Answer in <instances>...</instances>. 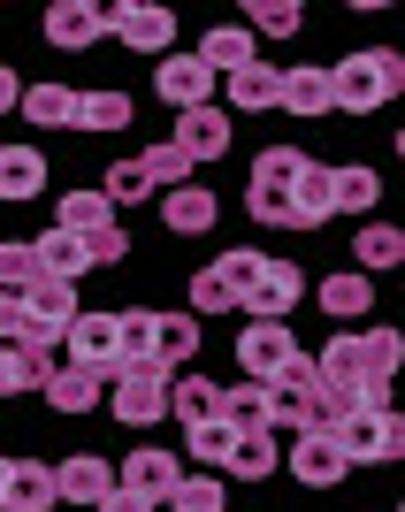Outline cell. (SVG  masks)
I'll use <instances>...</instances> for the list:
<instances>
[{
  "label": "cell",
  "mask_w": 405,
  "mask_h": 512,
  "mask_svg": "<svg viewBox=\"0 0 405 512\" xmlns=\"http://www.w3.org/2000/svg\"><path fill=\"white\" fill-rule=\"evenodd\" d=\"M405 85V62L390 54V46H367V54H344L337 69H329V107H344V115H375V107H390Z\"/></svg>",
  "instance_id": "cell-1"
},
{
  "label": "cell",
  "mask_w": 405,
  "mask_h": 512,
  "mask_svg": "<svg viewBox=\"0 0 405 512\" xmlns=\"http://www.w3.org/2000/svg\"><path fill=\"white\" fill-rule=\"evenodd\" d=\"M306 161H314L306 146H260L253 176H245V207H253V222H276V230H291V192H299Z\"/></svg>",
  "instance_id": "cell-2"
},
{
  "label": "cell",
  "mask_w": 405,
  "mask_h": 512,
  "mask_svg": "<svg viewBox=\"0 0 405 512\" xmlns=\"http://www.w3.org/2000/svg\"><path fill=\"white\" fill-rule=\"evenodd\" d=\"M329 444L344 451V467H390L405 451V421L383 413V406H352L337 428H329Z\"/></svg>",
  "instance_id": "cell-3"
},
{
  "label": "cell",
  "mask_w": 405,
  "mask_h": 512,
  "mask_svg": "<svg viewBox=\"0 0 405 512\" xmlns=\"http://www.w3.org/2000/svg\"><path fill=\"white\" fill-rule=\"evenodd\" d=\"M169 367L153 360V367H115L107 375V413L123 428H153V421H169Z\"/></svg>",
  "instance_id": "cell-4"
},
{
  "label": "cell",
  "mask_w": 405,
  "mask_h": 512,
  "mask_svg": "<svg viewBox=\"0 0 405 512\" xmlns=\"http://www.w3.org/2000/svg\"><path fill=\"white\" fill-rule=\"evenodd\" d=\"M291 360H299V337H291L283 321H245V337H237V367H245V383L268 390Z\"/></svg>",
  "instance_id": "cell-5"
},
{
  "label": "cell",
  "mask_w": 405,
  "mask_h": 512,
  "mask_svg": "<svg viewBox=\"0 0 405 512\" xmlns=\"http://www.w3.org/2000/svg\"><path fill=\"white\" fill-rule=\"evenodd\" d=\"M306 299V268H291V260H260V276L245 283V321H283L291 306Z\"/></svg>",
  "instance_id": "cell-6"
},
{
  "label": "cell",
  "mask_w": 405,
  "mask_h": 512,
  "mask_svg": "<svg viewBox=\"0 0 405 512\" xmlns=\"http://www.w3.org/2000/svg\"><path fill=\"white\" fill-rule=\"evenodd\" d=\"M107 31H115L123 46H138V54H169L176 16H169V8H153V0H115V8H107Z\"/></svg>",
  "instance_id": "cell-7"
},
{
  "label": "cell",
  "mask_w": 405,
  "mask_h": 512,
  "mask_svg": "<svg viewBox=\"0 0 405 512\" xmlns=\"http://www.w3.org/2000/svg\"><path fill=\"white\" fill-rule=\"evenodd\" d=\"M169 146L184 153L192 169H199V161H222V153H230V107H184Z\"/></svg>",
  "instance_id": "cell-8"
},
{
  "label": "cell",
  "mask_w": 405,
  "mask_h": 512,
  "mask_svg": "<svg viewBox=\"0 0 405 512\" xmlns=\"http://www.w3.org/2000/svg\"><path fill=\"white\" fill-rule=\"evenodd\" d=\"M115 482H123V490H138L146 505H169V490L184 482V459H176V451H153V444H138V451L123 459V467H115Z\"/></svg>",
  "instance_id": "cell-9"
},
{
  "label": "cell",
  "mask_w": 405,
  "mask_h": 512,
  "mask_svg": "<svg viewBox=\"0 0 405 512\" xmlns=\"http://www.w3.org/2000/svg\"><path fill=\"white\" fill-rule=\"evenodd\" d=\"M115 490V459H100V451H69V459H54V497H69V505H100V497Z\"/></svg>",
  "instance_id": "cell-10"
},
{
  "label": "cell",
  "mask_w": 405,
  "mask_h": 512,
  "mask_svg": "<svg viewBox=\"0 0 405 512\" xmlns=\"http://www.w3.org/2000/svg\"><path fill=\"white\" fill-rule=\"evenodd\" d=\"M46 39L62 46V54H85V46L107 39V8L100 0H54L46 8Z\"/></svg>",
  "instance_id": "cell-11"
},
{
  "label": "cell",
  "mask_w": 405,
  "mask_h": 512,
  "mask_svg": "<svg viewBox=\"0 0 405 512\" xmlns=\"http://www.w3.org/2000/svg\"><path fill=\"white\" fill-rule=\"evenodd\" d=\"M153 92L184 115V107H214V77L199 69V54H161V69H153Z\"/></svg>",
  "instance_id": "cell-12"
},
{
  "label": "cell",
  "mask_w": 405,
  "mask_h": 512,
  "mask_svg": "<svg viewBox=\"0 0 405 512\" xmlns=\"http://www.w3.org/2000/svg\"><path fill=\"white\" fill-rule=\"evenodd\" d=\"M283 467H291V482H306V490H337L344 474H352L329 436H291V459H283Z\"/></svg>",
  "instance_id": "cell-13"
},
{
  "label": "cell",
  "mask_w": 405,
  "mask_h": 512,
  "mask_svg": "<svg viewBox=\"0 0 405 512\" xmlns=\"http://www.w3.org/2000/svg\"><path fill=\"white\" fill-rule=\"evenodd\" d=\"M69 367H92V375H115V314H77L69 321Z\"/></svg>",
  "instance_id": "cell-14"
},
{
  "label": "cell",
  "mask_w": 405,
  "mask_h": 512,
  "mask_svg": "<svg viewBox=\"0 0 405 512\" xmlns=\"http://www.w3.org/2000/svg\"><path fill=\"white\" fill-rule=\"evenodd\" d=\"M245 62H260V46H253V31H245V23H214L207 39H199V69H207L214 85H222V77H237Z\"/></svg>",
  "instance_id": "cell-15"
},
{
  "label": "cell",
  "mask_w": 405,
  "mask_h": 512,
  "mask_svg": "<svg viewBox=\"0 0 405 512\" xmlns=\"http://www.w3.org/2000/svg\"><path fill=\"white\" fill-rule=\"evenodd\" d=\"M314 383H321V390H337V398H352V406H360V390H367L360 337H329V344H321V360H314Z\"/></svg>",
  "instance_id": "cell-16"
},
{
  "label": "cell",
  "mask_w": 405,
  "mask_h": 512,
  "mask_svg": "<svg viewBox=\"0 0 405 512\" xmlns=\"http://www.w3.org/2000/svg\"><path fill=\"white\" fill-rule=\"evenodd\" d=\"M54 505H62V497H54V459H16L0 512H54Z\"/></svg>",
  "instance_id": "cell-17"
},
{
  "label": "cell",
  "mask_w": 405,
  "mask_h": 512,
  "mask_svg": "<svg viewBox=\"0 0 405 512\" xmlns=\"http://www.w3.org/2000/svg\"><path fill=\"white\" fill-rule=\"evenodd\" d=\"M161 222H169L176 237H199L222 222V199L207 192V184H184V192H161Z\"/></svg>",
  "instance_id": "cell-18"
},
{
  "label": "cell",
  "mask_w": 405,
  "mask_h": 512,
  "mask_svg": "<svg viewBox=\"0 0 405 512\" xmlns=\"http://www.w3.org/2000/svg\"><path fill=\"white\" fill-rule=\"evenodd\" d=\"M31 253H39V276H54V283H77V276L92 268V260H85V237H77V230H62V222L31 237Z\"/></svg>",
  "instance_id": "cell-19"
},
{
  "label": "cell",
  "mask_w": 405,
  "mask_h": 512,
  "mask_svg": "<svg viewBox=\"0 0 405 512\" xmlns=\"http://www.w3.org/2000/svg\"><path fill=\"white\" fill-rule=\"evenodd\" d=\"M46 406H54V413L107 406V375H92V367H54V375H46Z\"/></svg>",
  "instance_id": "cell-20"
},
{
  "label": "cell",
  "mask_w": 405,
  "mask_h": 512,
  "mask_svg": "<svg viewBox=\"0 0 405 512\" xmlns=\"http://www.w3.org/2000/svg\"><path fill=\"white\" fill-rule=\"evenodd\" d=\"M360 367H367V390H390L405 367V337L398 329H360ZM360 390V398H367Z\"/></svg>",
  "instance_id": "cell-21"
},
{
  "label": "cell",
  "mask_w": 405,
  "mask_h": 512,
  "mask_svg": "<svg viewBox=\"0 0 405 512\" xmlns=\"http://www.w3.org/2000/svg\"><path fill=\"white\" fill-rule=\"evenodd\" d=\"M46 192V153L39 146H0V199H39Z\"/></svg>",
  "instance_id": "cell-22"
},
{
  "label": "cell",
  "mask_w": 405,
  "mask_h": 512,
  "mask_svg": "<svg viewBox=\"0 0 405 512\" xmlns=\"http://www.w3.org/2000/svg\"><path fill=\"white\" fill-rule=\"evenodd\" d=\"M352 260H360V276L375 283L383 268H398V260H405V230H398V222H367V230L352 237Z\"/></svg>",
  "instance_id": "cell-23"
},
{
  "label": "cell",
  "mask_w": 405,
  "mask_h": 512,
  "mask_svg": "<svg viewBox=\"0 0 405 512\" xmlns=\"http://www.w3.org/2000/svg\"><path fill=\"white\" fill-rule=\"evenodd\" d=\"M222 85H230V107L268 115V107H276V92H283V69H276V62H245L237 77H222Z\"/></svg>",
  "instance_id": "cell-24"
},
{
  "label": "cell",
  "mask_w": 405,
  "mask_h": 512,
  "mask_svg": "<svg viewBox=\"0 0 405 512\" xmlns=\"http://www.w3.org/2000/svg\"><path fill=\"white\" fill-rule=\"evenodd\" d=\"M23 123H39V130H77V92L69 85H23Z\"/></svg>",
  "instance_id": "cell-25"
},
{
  "label": "cell",
  "mask_w": 405,
  "mask_h": 512,
  "mask_svg": "<svg viewBox=\"0 0 405 512\" xmlns=\"http://www.w3.org/2000/svg\"><path fill=\"white\" fill-rule=\"evenodd\" d=\"M230 444H237L230 421H199V428H184V451H176V459H192V474H222Z\"/></svg>",
  "instance_id": "cell-26"
},
{
  "label": "cell",
  "mask_w": 405,
  "mask_h": 512,
  "mask_svg": "<svg viewBox=\"0 0 405 512\" xmlns=\"http://www.w3.org/2000/svg\"><path fill=\"white\" fill-rule=\"evenodd\" d=\"M115 367H153V306L115 314Z\"/></svg>",
  "instance_id": "cell-27"
},
{
  "label": "cell",
  "mask_w": 405,
  "mask_h": 512,
  "mask_svg": "<svg viewBox=\"0 0 405 512\" xmlns=\"http://www.w3.org/2000/svg\"><path fill=\"white\" fill-rule=\"evenodd\" d=\"M169 413H176L184 428L222 421V383H207V375H184V383H169Z\"/></svg>",
  "instance_id": "cell-28"
},
{
  "label": "cell",
  "mask_w": 405,
  "mask_h": 512,
  "mask_svg": "<svg viewBox=\"0 0 405 512\" xmlns=\"http://www.w3.org/2000/svg\"><path fill=\"white\" fill-rule=\"evenodd\" d=\"M46 375H54V352H23V344H8V352H0V398L46 390Z\"/></svg>",
  "instance_id": "cell-29"
},
{
  "label": "cell",
  "mask_w": 405,
  "mask_h": 512,
  "mask_svg": "<svg viewBox=\"0 0 405 512\" xmlns=\"http://www.w3.org/2000/svg\"><path fill=\"white\" fill-rule=\"evenodd\" d=\"M192 352H199V321H192V314H153V360L176 375Z\"/></svg>",
  "instance_id": "cell-30"
},
{
  "label": "cell",
  "mask_w": 405,
  "mask_h": 512,
  "mask_svg": "<svg viewBox=\"0 0 405 512\" xmlns=\"http://www.w3.org/2000/svg\"><path fill=\"white\" fill-rule=\"evenodd\" d=\"M276 467H283V444H276V436H237L230 459H222V474H237V482H268Z\"/></svg>",
  "instance_id": "cell-31"
},
{
  "label": "cell",
  "mask_w": 405,
  "mask_h": 512,
  "mask_svg": "<svg viewBox=\"0 0 405 512\" xmlns=\"http://www.w3.org/2000/svg\"><path fill=\"white\" fill-rule=\"evenodd\" d=\"M375 199H383V176L375 169H360V161H352V169H329V207L337 214H367Z\"/></svg>",
  "instance_id": "cell-32"
},
{
  "label": "cell",
  "mask_w": 405,
  "mask_h": 512,
  "mask_svg": "<svg viewBox=\"0 0 405 512\" xmlns=\"http://www.w3.org/2000/svg\"><path fill=\"white\" fill-rule=\"evenodd\" d=\"M329 169L321 161H306V176H299V192H291V230H321L329 222Z\"/></svg>",
  "instance_id": "cell-33"
},
{
  "label": "cell",
  "mask_w": 405,
  "mask_h": 512,
  "mask_svg": "<svg viewBox=\"0 0 405 512\" xmlns=\"http://www.w3.org/2000/svg\"><path fill=\"white\" fill-rule=\"evenodd\" d=\"M268 406H276V398H268L260 383H237V390H222V421H230L237 436H268Z\"/></svg>",
  "instance_id": "cell-34"
},
{
  "label": "cell",
  "mask_w": 405,
  "mask_h": 512,
  "mask_svg": "<svg viewBox=\"0 0 405 512\" xmlns=\"http://www.w3.org/2000/svg\"><path fill=\"white\" fill-rule=\"evenodd\" d=\"M276 107H291V115H329V69H283Z\"/></svg>",
  "instance_id": "cell-35"
},
{
  "label": "cell",
  "mask_w": 405,
  "mask_h": 512,
  "mask_svg": "<svg viewBox=\"0 0 405 512\" xmlns=\"http://www.w3.org/2000/svg\"><path fill=\"white\" fill-rule=\"evenodd\" d=\"M367 306H375V283H367V276H329V283H321V314H329V321H360Z\"/></svg>",
  "instance_id": "cell-36"
},
{
  "label": "cell",
  "mask_w": 405,
  "mask_h": 512,
  "mask_svg": "<svg viewBox=\"0 0 405 512\" xmlns=\"http://www.w3.org/2000/svg\"><path fill=\"white\" fill-rule=\"evenodd\" d=\"M77 130H130V92H77Z\"/></svg>",
  "instance_id": "cell-37"
},
{
  "label": "cell",
  "mask_w": 405,
  "mask_h": 512,
  "mask_svg": "<svg viewBox=\"0 0 405 512\" xmlns=\"http://www.w3.org/2000/svg\"><path fill=\"white\" fill-rule=\"evenodd\" d=\"M54 222H62V230H77V237H92V230H107V222H115V207H107L100 192H62Z\"/></svg>",
  "instance_id": "cell-38"
},
{
  "label": "cell",
  "mask_w": 405,
  "mask_h": 512,
  "mask_svg": "<svg viewBox=\"0 0 405 512\" xmlns=\"http://www.w3.org/2000/svg\"><path fill=\"white\" fill-rule=\"evenodd\" d=\"M299 23H306L299 0H253V8H245V31H253V39H260V31H268V39H291Z\"/></svg>",
  "instance_id": "cell-39"
},
{
  "label": "cell",
  "mask_w": 405,
  "mask_h": 512,
  "mask_svg": "<svg viewBox=\"0 0 405 512\" xmlns=\"http://www.w3.org/2000/svg\"><path fill=\"white\" fill-rule=\"evenodd\" d=\"M138 169H146L153 192H184V184H192V161H184L176 146H146V153H138Z\"/></svg>",
  "instance_id": "cell-40"
},
{
  "label": "cell",
  "mask_w": 405,
  "mask_h": 512,
  "mask_svg": "<svg viewBox=\"0 0 405 512\" xmlns=\"http://www.w3.org/2000/svg\"><path fill=\"white\" fill-rule=\"evenodd\" d=\"M169 512H222V474H192L184 467V482L169 490Z\"/></svg>",
  "instance_id": "cell-41"
},
{
  "label": "cell",
  "mask_w": 405,
  "mask_h": 512,
  "mask_svg": "<svg viewBox=\"0 0 405 512\" xmlns=\"http://www.w3.org/2000/svg\"><path fill=\"white\" fill-rule=\"evenodd\" d=\"M260 260H268V253H253V245H237V253H222V260H214L207 276L222 283V291H230V299H245V283L260 276Z\"/></svg>",
  "instance_id": "cell-42"
},
{
  "label": "cell",
  "mask_w": 405,
  "mask_h": 512,
  "mask_svg": "<svg viewBox=\"0 0 405 512\" xmlns=\"http://www.w3.org/2000/svg\"><path fill=\"white\" fill-rule=\"evenodd\" d=\"M100 199H107V207H138V199H153V184H146V169H138V161H115V169H107V184H100Z\"/></svg>",
  "instance_id": "cell-43"
},
{
  "label": "cell",
  "mask_w": 405,
  "mask_h": 512,
  "mask_svg": "<svg viewBox=\"0 0 405 512\" xmlns=\"http://www.w3.org/2000/svg\"><path fill=\"white\" fill-rule=\"evenodd\" d=\"M31 283H39V253H31V245H0V291L23 299Z\"/></svg>",
  "instance_id": "cell-44"
},
{
  "label": "cell",
  "mask_w": 405,
  "mask_h": 512,
  "mask_svg": "<svg viewBox=\"0 0 405 512\" xmlns=\"http://www.w3.org/2000/svg\"><path fill=\"white\" fill-rule=\"evenodd\" d=\"M85 260H92V268H115V260H130V237H123V222L92 230V237H85Z\"/></svg>",
  "instance_id": "cell-45"
},
{
  "label": "cell",
  "mask_w": 405,
  "mask_h": 512,
  "mask_svg": "<svg viewBox=\"0 0 405 512\" xmlns=\"http://www.w3.org/2000/svg\"><path fill=\"white\" fill-rule=\"evenodd\" d=\"M230 291H222V283H214L207 276V268H199V276H192V306H184V314H192V321H207V314H230Z\"/></svg>",
  "instance_id": "cell-46"
},
{
  "label": "cell",
  "mask_w": 405,
  "mask_h": 512,
  "mask_svg": "<svg viewBox=\"0 0 405 512\" xmlns=\"http://www.w3.org/2000/svg\"><path fill=\"white\" fill-rule=\"evenodd\" d=\"M8 344H23V299L0 291V352H8Z\"/></svg>",
  "instance_id": "cell-47"
},
{
  "label": "cell",
  "mask_w": 405,
  "mask_h": 512,
  "mask_svg": "<svg viewBox=\"0 0 405 512\" xmlns=\"http://www.w3.org/2000/svg\"><path fill=\"white\" fill-rule=\"evenodd\" d=\"M92 512H153V505H146V497H138V490H123V482H115V490H107V497H100V505H92Z\"/></svg>",
  "instance_id": "cell-48"
},
{
  "label": "cell",
  "mask_w": 405,
  "mask_h": 512,
  "mask_svg": "<svg viewBox=\"0 0 405 512\" xmlns=\"http://www.w3.org/2000/svg\"><path fill=\"white\" fill-rule=\"evenodd\" d=\"M16 100H23V77L0 62V115H16Z\"/></svg>",
  "instance_id": "cell-49"
},
{
  "label": "cell",
  "mask_w": 405,
  "mask_h": 512,
  "mask_svg": "<svg viewBox=\"0 0 405 512\" xmlns=\"http://www.w3.org/2000/svg\"><path fill=\"white\" fill-rule=\"evenodd\" d=\"M8 467H16V459H0V497H8Z\"/></svg>",
  "instance_id": "cell-50"
}]
</instances>
